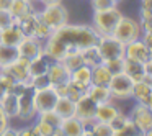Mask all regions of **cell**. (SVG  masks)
I'll return each instance as SVG.
<instances>
[{
    "label": "cell",
    "instance_id": "1",
    "mask_svg": "<svg viewBox=\"0 0 152 136\" xmlns=\"http://www.w3.org/2000/svg\"><path fill=\"white\" fill-rule=\"evenodd\" d=\"M98 33L92 25L69 23L57 28L44 41V53L53 61H61L69 54L80 53L87 46L96 44Z\"/></svg>",
    "mask_w": 152,
    "mask_h": 136
},
{
    "label": "cell",
    "instance_id": "2",
    "mask_svg": "<svg viewBox=\"0 0 152 136\" xmlns=\"http://www.w3.org/2000/svg\"><path fill=\"white\" fill-rule=\"evenodd\" d=\"M121 17H123V12L118 8V5L113 8H106V10H95L92 15V26L95 28L98 36L111 35Z\"/></svg>",
    "mask_w": 152,
    "mask_h": 136
},
{
    "label": "cell",
    "instance_id": "3",
    "mask_svg": "<svg viewBox=\"0 0 152 136\" xmlns=\"http://www.w3.org/2000/svg\"><path fill=\"white\" fill-rule=\"evenodd\" d=\"M38 17L46 26L51 30H57V28L64 26L69 21V10L64 7L62 4L57 5H44L38 10Z\"/></svg>",
    "mask_w": 152,
    "mask_h": 136
},
{
    "label": "cell",
    "instance_id": "4",
    "mask_svg": "<svg viewBox=\"0 0 152 136\" xmlns=\"http://www.w3.org/2000/svg\"><path fill=\"white\" fill-rule=\"evenodd\" d=\"M95 108L96 103L87 93H82L75 100V116L83 123L82 136H92V125L95 121Z\"/></svg>",
    "mask_w": 152,
    "mask_h": 136
},
{
    "label": "cell",
    "instance_id": "5",
    "mask_svg": "<svg viewBox=\"0 0 152 136\" xmlns=\"http://www.w3.org/2000/svg\"><path fill=\"white\" fill-rule=\"evenodd\" d=\"M113 36L116 40H119L121 43H129V41H134V40H139L142 35L141 31V25H139L137 18H132V17H128V15L123 13V17L118 20L115 30H113Z\"/></svg>",
    "mask_w": 152,
    "mask_h": 136
},
{
    "label": "cell",
    "instance_id": "6",
    "mask_svg": "<svg viewBox=\"0 0 152 136\" xmlns=\"http://www.w3.org/2000/svg\"><path fill=\"white\" fill-rule=\"evenodd\" d=\"M132 79L129 76H126L124 72H116L111 76V80L108 84V89L111 92V99L115 102H128L131 100L132 95Z\"/></svg>",
    "mask_w": 152,
    "mask_h": 136
},
{
    "label": "cell",
    "instance_id": "7",
    "mask_svg": "<svg viewBox=\"0 0 152 136\" xmlns=\"http://www.w3.org/2000/svg\"><path fill=\"white\" fill-rule=\"evenodd\" d=\"M96 46L100 49V56H102V62L111 59H123L124 57V48L126 44L116 40L113 35H102L98 36Z\"/></svg>",
    "mask_w": 152,
    "mask_h": 136
},
{
    "label": "cell",
    "instance_id": "8",
    "mask_svg": "<svg viewBox=\"0 0 152 136\" xmlns=\"http://www.w3.org/2000/svg\"><path fill=\"white\" fill-rule=\"evenodd\" d=\"M128 116L136 125L139 135L145 136V133L152 128V112L149 110V107L145 103H136L134 102V105L128 112Z\"/></svg>",
    "mask_w": 152,
    "mask_h": 136
},
{
    "label": "cell",
    "instance_id": "9",
    "mask_svg": "<svg viewBox=\"0 0 152 136\" xmlns=\"http://www.w3.org/2000/svg\"><path fill=\"white\" fill-rule=\"evenodd\" d=\"M31 95H33V105L36 108V113L54 110V105H56L57 97H59L53 85L43 87V89H33Z\"/></svg>",
    "mask_w": 152,
    "mask_h": 136
},
{
    "label": "cell",
    "instance_id": "10",
    "mask_svg": "<svg viewBox=\"0 0 152 136\" xmlns=\"http://www.w3.org/2000/svg\"><path fill=\"white\" fill-rule=\"evenodd\" d=\"M33 89H26L23 90V92L18 93V97H20V108H18V118L23 125H26V123H31L34 118H36V108H34L33 105Z\"/></svg>",
    "mask_w": 152,
    "mask_h": 136
},
{
    "label": "cell",
    "instance_id": "11",
    "mask_svg": "<svg viewBox=\"0 0 152 136\" xmlns=\"http://www.w3.org/2000/svg\"><path fill=\"white\" fill-rule=\"evenodd\" d=\"M0 71L7 74L13 82H30L31 80L30 69H28V61L23 59V57L15 59L13 62H10L5 67H2Z\"/></svg>",
    "mask_w": 152,
    "mask_h": 136
},
{
    "label": "cell",
    "instance_id": "12",
    "mask_svg": "<svg viewBox=\"0 0 152 136\" xmlns=\"http://www.w3.org/2000/svg\"><path fill=\"white\" fill-rule=\"evenodd\" d=\"M124 57L137 61L141 64H145L151 59V48L141 38L134 41H129V43H126V48H124Z\"/></svg>",
    "mask_w": 152,
    "mask_h": 136
},
{
    "label": "cell",
    "instance_id": "13",
    "mask_svg": "<svg viewBox=\"0 0 152 136\" xmlns=\"http://www.w3.org/2000/svg\"><path fill=\"white\" fill-rule=\"evenodd\" d=\"M17 51H18V57H23V59L30 61L44 51V43L34 36H25L18 43Z\"/></svg>",
    "mask_w": 152,
    "mask_h": 136
},
{
    "label": "cell",
    "instance_id": "14",
    "mask_svg": "<svg viewBox=\"0 0 152 136\" xmlns=\"http://www.w3.org/2000/svg\"><path fill=\"white\" fill-rule=\"evenodd\" d=\"M119 112H121V107L118 105V102H115V100H108V102H103V103H98V105H96L95 120L96 121L111 123Z\"/></svg>",
    "mask_w": 152,
    "mask_h": 136
},
{
    "label": "cell",
    "instance_id": "15",
    "mask_svg": "<svg viewBox=\"0 0 152 136\" xmlns=\"http://www.w3.org/2000/svg\"><path fill=\"white\" fill-rule=\"evenodd\" d=\"M48 79L53 87L59 85V84H66L70 80V71L61 61H53L49 69H48Z\"/></svg>",
    "mask_w": 152,
    "mask_h": 136
},
{
    "label": "cell",
    "instance_id": "16",
    "mask_svg": "<svg viewBox=\"0 0 152 136\" xmlns=\"http://www.w3.org/2000/svg\"><path fill=\"white\" fill-rule=\"evenodd\" d=\"M8 10L12 12V15L15 17V20L18 18H23L30 13H34V12L39 10L38 4L34 0H12L10 4V8Z\"/></svg>",
    "mask_w": 152,
    "mask_h": 136
},
{
    "label": "cell",
    "instance_id": "17",
    "mask_svg": "<svg viewBox=\"0 0 152 136\" xmlns=\"http://www.w3.org/2000/svg\"><path fill=\"white\" fill-rule=\"evenodd\" d=\"M0 107H2L5 115L8 116V120L13 123L18 118V108H20V97H18V93L10 90L4 99L0 100Z\"/></svg>",
    "mask_w": 152,
    "mask_h": 136
},
{
    "label": "cell",
    "instance_id": "18",
    "mask_svg": "<svg viewBox=\"0 0 152 136\" xmlns=\"http://www.w3.org/2000/svg\"><path fill=\"white\" fill-rule=\"evenodd\" d=\"M70 82L85 92L88 89V85L92 84V67L87 66V64H82L75 71H72L70 72Z\"/></svg>",
    "mask_w": 152,
    "mask_h": 136
},
{
    "label": "cell",
    "instance_id": "19",
    "mask_svg": "<svg viewBox=\"0 0 152 136\" xmlns=\"http://www.w3.org/2000/svg\"><path fill=\"white\" fill-rule=\"evenodd\" d=\"M51 62H53V59H51L49 56H48L46 53H41L38 54V56H34L33 59L28 61V69H30V76L31 77H36V76H43V74H48V69H49Z\"/></svg>",
    "mask_w": 152,
    "mask_h": 136
},
{
    "label": "cell",
    "instance_id": "20",
    "mask_svg": "<svg viewBox=\"0 0 152 136\" xmlns=\"http://www.w3.org/2000/svg\"><path fill=\"white\" fill-rule=\"evenodd\" d=\"M23 38H25V33L21 31V28L18 26L17 23L8 25V26L2 28V31H0V43L8 44V46L17 48L18 43H20Z\"/></svg>",
    "mask_w": 152,
    "mask_h": 136
},
{
    "label": "cell",
    "instance_id": "21",
    "mask_svg": "<svg viewBox=\"0 0 152 136\" xmlns=\"http://www.w3.org/2000/svg\"><path fill=\"white\" fill-rule=\"evenodd\" d=\"M123 72L131 77L132 82H139V80H142L145 76V67H144V64L137 62V61L124 57V59H123Z\"/></svg>",
    "mask_w": 152,
    "mask_h": 136
},
{
    "label": "cell",
    "instance_id": "22",
    "mask_svg": "<svg viewBox=\"0 0 152 136\" xmlns=\"http://www.w3.org/2000/svg\"><path fill=\"white\" fill-rule=\"evenodd\" d=\"M54 112L59 115L61 120L75 116V102H74L72 99H69L67 95L57 97V102H56V105H54Z\"/></svg>",
    "mask_w": 152,
    "mask_h": 136
},
{
    "label": "cell",
    "instance_id": "23",
    "mask_svg": "<svg viewBox=\"0 0 152 136\" xmlns=\"http://www.w3.org/2000/svg\"><path fill=\"white\" fill-rule=\"evenodd\" d=\"M113 72L106 67L105 62H98L92 67V84L95 85H108Z\"/></svg>",
    "mask_w": 152,
    "mask_h": 136
},
{
    "label": "cell",
    "instance_id": "24",
    "mask_svg": "<svg viewBox=\"0 0 152 136\" xmlns=\"http://www.w3.org/2000/svg\"><path fill=\"white\" fill-rule=\"evenodd\" d=\"M59 126L62 129V135H66V136H82L83 135V123L77 116L61 120Z\"/></svg>",
    "mask_w": 152,
    "mask_h": 136
},
{
    "label": "cell",
    "instance_id": "25",
    "mask_svg": "<svg viewBox=\"0 0 152 136\" xmlns=\"http://www.w3.org/2000/svg\"><path fill=\"white\" fill-rule=\"evenodd\" d=\"M85 93L96 103V105H98V103H103V102H108V100H113L108 85H95V84H90L88 89L85 90Z\"/></svg>",
    "mask_w": 152,
    "mask_h": 136
},
{
    "label": "cell",
    "instance_id": "26",
    "mask_svg": "<svg viewBox=\"0 0 152 136\" xmlns=\"http://www.w3.org/2000/svg\"><path fill=\"white\" fill-rule=\"evenodd\" d=\"M151 93H152V87L145 80H139V82H134V85H132L131 100H134L136 103H147Z\"/></svg>",
    "mask_w": 152,
    "mask_h": 136
},
{
    "label": "cell",
    "instance_id": "27",
    "mask_svg": "<svg viewBox=\"0 0 152 136\" xmlns=\"http://www.w3.org/2000/svg\"><path fill=\"white\" fill-rule=\"evenodd\" d=\"M15 23L21 28V31L25 33V36H33L34 35V28H36V23H38V12L34 13H30L23 18H18L15 20Z\"/></svg>",
    "mask_w": 152,
    "mask_h": 136
},
{
    "label": "cell",
    "instance_id": "28",
    "mask_svg": "<svg viewBox=\"0 0 152 136\" xmlns=\"http://www.w3.org/2000/svg\"><path fill=\"white\" fill-rule=\"evenodd\" d=\"M80 56H82L83 64L93 67L95 64L102 62V56H100V49L96 44H92V46H87L85 49L80 51Z\"/></svg>",
    "mask_w": 152,
    "mask_h": 136
},
{
    "label": "cell",
    "instance_id": "29",
    "mask_svg": "<svg viewBox=\"0 0 152 136\" xmlns=\"http://www.w3.org/2000/svg\"><path fill=\"white\" fill-rule=\"evenodd\" d=\"M15 59H18L17 48L0 43V69H2V67H5V66H8L10 62H13Z\"/></svg>",
    "mask_w": 152,
    "mask_h": 136
},
{
    "label": "cell",
    "instance_id": "30",
    "mask_svg": "<svg viewBox=\"0 0 152 136\" xmlns=\"http://www.w3.org/2000/svg\"><path fill=\"white\" fill-rule=\"evenodd\" d=\"M30 125H31V131H33V136H53L54 126L49 125L48 121H44V120L38 118V116L30 123Z\"/></svg>",
    "mask_w": 152,
    "mask_h": 136
},
{
    "label": "cell",
    "instance_id": "31",
    "mask_svg": "<svg viewBox=\"0 0 152 136\" xmlns=\"http://www.w3.org/2000/svg\"><path fill=\"white\" fill-rule=\"evenodd\" d=\"M136 135H139V131H137L136 125L132 123V120L129 118V116H128V120L113 133V136H136Z\"/></svg>",
    "mask_w": 152,
    "mask_h": 136
},
{
    "label": "cell",
    "instance_id": "32",
    "mask_svg": "<svg viewBox=\"0 0 152 136\" xmlns=\"http://www.w3.org/2000/svg\"><path fill=\"white\" fill-rule=\"evenodd\" d=\"M92 136H113V128L110 123L105 121H93L92 125Z\"/></svg>",
    "mask_w": 152,
    "mask_h": 136
},
{
    "label": "cell",
    "instance_id": "33",
    "mask_svg": "<svg viewBox=\"0 0 152 136\" xmlns=\"http://www.w3.org/2000/svg\"><path fill=\"white\" fill-rule=\"evenodd\" d=\"M61 62L64 64V66L67 67V69L72 72V71H75L77 67H80L83 64V61H82V56H80V53H75V54H69V56H66V57H62L61 59Z\"/></svg>",
    "mask_w": 152,
    "mask_h": 136
},
{
    "label": "cell",
    "instance_id": "34",
    "mask_svg": "<svg viewBox=\"0 0 152 136\" xmlns=\"http://www.w3.org/2000/svg\"><path fill=\"white\" fill-rule=\"evenodd\" d=\"M51 33H53V30H51L49 26H46V25L39 20V17H38V23H36V28H34V35H33V36L38 38V40H41L44 43V41L51 36Z\"/></svg>",
    "mask_w": 152,
    "mask_h": 136
},
{
    "label": "cell",
    "instance_id": "35",
    "mask_svg": "<svg viewBox=\"0 0 152 136\" xmlns=\"http://www.w3.org/2000/svg\"><path fill=\"white\" fill-rule=\"evenodd\" d=\"M12 85H13V80H12L5 72H2V71H0V100L4 99L8 92H10Z\"/></svg>",
    "mask_w": 152,
    "mask_h": 136
},
{
    "label": "cell",
    "instance_id": "36",
    "mask_svg": "<svg viewBox=\"0 0 152 136\" xmlns=\"http://www.w3.org/2000/svg\"><path fill=\"white\" fill-rule=\"evenodd\" d=\"M38 118H41V120H44V121H48L49 125H53L54 128L56 126H59L61 125V118H59V115H57L54 110H49V112H43V113H38Z\"/></svg>",
    "mask_w": 152,
    "mask_h": 136
},
{
    "label": "cell",
    "instance_id": "37",
    "mask_svg": "<svg viewBox=\"0 0 152 136\" xmlns=\"http://www.w3.org/2000/svg\"><path fill=\"white\" fill-rule=\"evenodd\" d=\"M90 7H92V12L95 10H106V8H113L118 4H115L113 0H88Z\"/></svg>",
    "mask_w": 152,
    "mask_h": 136
},
{
    "label": "cell",
    "instance_id": "38",
    "mask_svg": "<svg viewBox=\"0 0 152 136\" xmlns=\"http://www.w3.org/2000/svg\"><path fill=\"white\" fill-rule=\"evenodd\" d=\"M15 23V17L8 8H0V28H5L8 25Z\"/></svg>",
    "mask_w": 152,
    "mask_h": 136
},
{
    "label": "cell",
    "instance_id": "39",
    "mask_svg": "<svg viewBox=\"0 0 152 136\" xmlns=\"http://www.w3.org/2000/svg\"><path fill=\"white\" fill-rule=\"evenodd\" d=\"M30 85H31V89H43V87L51 85V82H49V79H48V74H43V76L31 77Z\"/></svg>",
    "mask_w": 152,
    "mask_h": 136
},
{
    "label": "cell",
    "instance_id": "40",
    "mask_svg": "<svg viewBox=\"0 0 152 136\" xmlns=\"http://www.w3.org/2000/svg\"><path fill=\"white\" fill-rule=\"evenodd\" d=\"M10 126H12V121L8 120V116L5 115L4 110H2V107H0V135H5Z\"/></svg>",
    "mask_w": 152,
    "mask_h": 136
},
{
    "label": "cell",
    "instance_id": "41",
    "mask_svg": "<svg viewBox=\"0 0 152 136\" xmlns=\"http://www.w3.org/2000/svg\"><path fill=\"white\" fill-rule=\"evenodd\" d=\"M123 59H124V57H123ZM123 59H111V61H106L105 64L113 74H116V72H121L123 71Z\"/></svg>",
    "mask_w": 152,
    "mask_h": 136
},
{
    "label": "cell",
    "instance_id": "42",
    "mask_svg": "<svg viewBox=\"0 0 152 136\" xmlns=\"http://www.w3.org/2000/svg\"><path fill=\"white\" fill-rule=\"evenodd\" d=\"M139 25H141V31L145 33V31H152V20H137Z\"/></svg>",
    "mask_w": 152,
    "mask_h": 136
},
{
    "label": "cell",
    "instance_id": "43",
    "mask_svg": "<svg viewBox=\"0 0 152 136\" xmlns=\"http://www.w3.org/2000/svg\"><path fill=\"white\" fill-rule=\"evenodd\" d=\"M141 40L147 44L149 48H152V31H145V33L141 35Z\"/></svg>",
    "mask_w": 152,
    "mask_h": 136
},
{
    "label": "cell",
    "instance_id": "44",
    "mask_svg": "<svg viewBox=\"0 0 152 136\" xmlns=\"http://www.w3.org/2000/svg\"><path fill=\"white\" fill-rule=\"evenodd\" d=\"M64 0H43L41 2V7H44V5H57V4H62Z\"/></svg>",
    "mask_w": 152,
    "mask_h": 136
},
{
    "label": "cell",
    "instance_id": "45",
    "mask_svg": "<svg viewBox=\"0 0 152 136\" xmlns=\"http://www.w3.org/2000/svg\"><path fill=\"white\" fill-rule=\"evenodd\" d=\"M12 0H0V8H10Z\"/></svg>",
    "mask_w": 152,
    "mask_h": 136
},
{
    "label": "cell",
    "instance_id": "46",
    "mask_svg": "<svg viewBox=\"0 0 152 136\" xmlns=\"http://www.w3.org/2000/svg\"><path fill=\"white\" fill-rule=\"evenodd\" d=\"M144 67H145V72H149V74H152V59H149L147 62L144 64Z\"/></svg>",
    "mask_w": 152,
    "mask_h": 136
},
{
    "label": "cell",
    "instance_id": "47",
    "mask_svg": "<svg viewBox=\"0 0 152 136\" xmlns=\"http://www.w3.org/2000/svg\"><path fill=\"white\" fill-rule=\"evenodd\" d=\"M145 105H147L149 110L152 112V93H151V97H149V100H147V103H145Z\"/></svg>",
    "mask_w": 152,
    "mask_h": 136
},
{
    "label": "cell",
    "instance_id": "48",
    "mask_svg": "<svg viewBox=\"0 0 152 136\" xmlns=\"http://www.w3.org/2000/svg\"><path fill=\"white\" fill-rule=\"evenodd\" d=\"M113 2H115V4H121L123 0H113Z\"/></svg>",
    "mask_w": 152,
    "mask_h": 136
},
{
    "label": "cell",
    "instance_id": "49",
    "mask_svg": "<svg viewBox=\"0 0 152 136\" xmlns=\"http://www.w3.org/2000/svg\"><path fill=\"white\" fill-rule=\"evenodd\" d=\"M34 2H36L38 5H41V2H43V0H34Z\"/></svg>",
    "mask_w": 152,
    "mask_h": 136
},
{
    "label": "cell",
    "instance_id": "50",
    "mask_svg": "<svg viewBox=\"0 0 152 136\" xmlns=\"http://www.w3.org/2000/svg\"><path fill=\"white\" fill-rule=\"evenodd\" d=\"M151 59H152V48H151Z\"/></svg>",
    "mask_w": 152,
    "mask_h": 136
},
{
    "label": "cell",
    "instance_id": "51",
    "mask_svg": "<svg viewBox=\"0 0 152 136\" xmlns=\"http://www.w3.org/2000/svg\"><path fill=\"white\" fill-rule=\"evenodd\" d=\"M151 10H152V4H151Z\"/></svg>",
    "mask_w": 152,
    "mask_h": 136
},
{
    "label": "cell",
    "instance_id": "52",
    "mask_svg": "<svg viewBox=\"0 0 152 136\" xmlns=\"http://www.w3.org/2000/svg\"><path fill=\"white\" fill-rule=\"evenodd\" d=\"M0 31H2V28H0Z\"/></svg>",
    "mask_w": 152,
    "mask_h": 136
},
{
    "label": "cell",
    "instance_id": "53",
    "mask_svg": "<svg viewBox=\"0 0 152 136\" xmlns=\"http://www.w3.org/2000/svg\"><path fill=\"white\" fill-rule=\"evenodd\" d=\"M151 87H152V84H151Z\"/></svg>",
    "mask_w": 152,
    "mask_h": 136
}]
</instances>
